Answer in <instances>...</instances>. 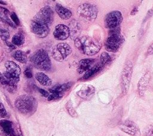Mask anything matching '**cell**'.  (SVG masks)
Listing matches in <instances>:
<instances>
[{
    "label": "cell",
    "mask_w": 153,
    "mask_h": 136,
    "mask_svg": "<svg viewBox=\"0 0 153 136\" xmlns=\"http://www.w3.org/2000/svg\"><path fill=\"white\" fill-rule=\"evenodd\" d=\"M63 96L62 93H51L50 94L49 96L48 97V101H57L61 99Z\"/></svg>",
    "instance_id": "obj_27"
},
{
    "label": "cell",
    "mask_w": 153,
    "mask_h": 136,
    "mask_svg": "<svg viewBox=\"0 0 153 136\" xmlns=\"http://www.w3.org/2000/svg\"><path fill=\"white\" fill-rule=\"evenodd\" d=\"M0 129L2 134L5 136H15L13 123L6 119L0 120Z\"/></svg>",
    "instance_id": "obj_12"
},
{
    "label": "cell",
    "mask_w": 153,
    "mask_h": 136,
    "mask_svg": "<svg viewBox=\"0 0 153 136\" xmlns=\"http://www.w3.org/2000/svg\"><path fill=\"white\" fill-rule=\"evenodd\" d=\"M151 74L149 71H147L142 76L137 83V90L140 95H143L146 89V87L150 81Z\"/></svg>",
    "instance_id": "obj_13"
},
{
    "label": "cell",
    "mask_w": 153,
    "mask_h": 136,
    "mask_svg": "<svg viewBox=\"0 0 153 136\" xmlns=\"http://www.w3.org/2000/svg\"><path fill=\"white\" fill-rule=\"evenodd\" d=\"M0 136H2V134H0Z\"/></svg>",
    "instance_id": "obj_41"
},
{
    "label": "cell",
    "mask_w": 153,
    "mask_h": 136,
    "mask_svg": "<svg viewBox=\"0 0 153 136\" xmlns=\"http://www.w3.org/2000/svg\"><path fill=\"white\" fill-rule=\"evenodd\" d=\"M35 78L36 80L42 86H49L52 84L51 78L42 72H38L35 74Z\"/></svg>",
    "instance_id": "obj_19"
},
{
    "label": "cell",
    "mask_w": 153,
    "mask_h": 136,
    "mask_svg": "<svg viewBox=\"0 0 153 136\" xmlns=\"http://www.w3.org/2000/svg\"><path fill=\"white\" fill-rule=\"evenodd\" d=\"M74 43L75 46L80 52L88 56L96 55L102 47L99 41L90 36L76 37Z\"/></svg>",
    "instance_id": "obj_2"
},
{
    "label": "cell",
    "mask_w": 153,
    "mask_h": 136,
    "mask_svg": "<svg viewBox=\"0 0 153 136\" xmlns=\"http://www.w3.org/2000/svg\"><path fill=\"white\" fill-rule=\"evenodd\" d=\"M14 106L19 113L25 116H29L36 111L38 102L33 96L29 95H22L16 99Z\"/></svg>",
    "instance_id": "obj_3"
},
{
    "label": "cell",
    "mask_w": 153,
    "mask_h": 136,
    "mask_svg": "<svg viewBox=\"0 0 153 136\" xmlns=\"http://www.w3.org/2000/svg\"><path fill=\"white\" fill-rule=\"evenodd\" d=\"M112 61L110 55L107 52H102L100 56V63L102 65L105 67V65L109 64Z\"/></svg>",
    "instance_id": "obj_23"
},
{
    "label": "cell",
    "mask_w": 153,
    "mask_h": 136,
    "mask_svg": "<svg viewBox=\"0 0 153 136\" xmlns=\"http://www.w3.org/2000/svg\"><path fill=\"white\" fill-rule=\"evenodd\" d=\"M133 72V65L130 61H128L124 65L121 72V86L123 92L126 93L130 86Z\"/></svg>",
    "instance_id": "obj_8"
},
{
    "label": "cell",
    "mask_w": 153,
    "mask_h": 136,
    "mask_svg": "<svg viewBox=\"0 0 153 136\" xmlns=\"http://www.w3.org/2000/svg\"><path fill=\"white\" fill-rule=\"evenodd\" d=\"M4 86H5L6 87L7 90L11 93L16 92L17 89V84L16 83L7 80H6V82H5V84L4 85Z\"/></svg>",
    "instance_id": "obj_24"
},
{
    "label": "cell",
    "mask_w": 153,
    "mask_h": 136,
    "mask_svg": "<svg viewBox=\"0 0 153 136\" xmlns=\"http://www.w3.org/2000/svg\"><path fill=\"white\" fill-rule=\"evenodd\" d=\"M153 16V9H150V10H149L148 11V12H147V14H146V16H145V19H144V20H143V23L145 22V21H146L149 18H150L151 17H152Z\"/></svg>",
    "instance_id": "obj_35"
},
{
    "label": "cell",
    "mask_w": 153,
    "mask_h": 136,
    "mask_svg": "<svg viewBox=\"0 0 153 136\" xmlns=\"http://www.w3.org/2000/svg\"><path fill=\"white\" fill-rule=\"evenodd\" d=\"M35 87L37 89V90H38V92L41 93V95L42 96H43L44 97H47V98L49 96L50 93H49L47 90H44V89H43L39 88V87H36V86H35Z\"/></svg>",
    "instance_id": "obj_34"
},
{
    "label": "cell",
    "mask_w": 153,
    "mask_h": 136,
    "mask_svg": "<svg viewBox=\"0 0 153 136\" xmlns=\"http://www.w3.org/2000/svg\"><path fill=\"white\" fill-rule=\"evenodd\" d=\"M147 54L148 55H153V43L151 44L147 50Z\"/></svg>",
    "instance_id": "obj_38"
},
{
    "label": "cell",
    "mask_w": 153,
    "mask_h": 136,
    "mask_svg": "<svg viewBox=\"0 0 153 136\" xmlns=\"http://www.w3.org/2000/svg\"><path fill=\"white\" fill-rule=\"evenodd\" d=\"M120 129L124 132L131 136H140L139 128L133 121L127 120L120 125Z\"/></svg>",
    "instance_id": "obj_10"
},
{
    "label": "cell",
    "mask_w": 153,
    "mask_h": 136,
    "mask_svg": "<svg viewBox=\"0 0 153 136\" xmlns=\"http://www.w3.org/2000/svg\"><path fill=\"white\" fill-rule=\"evenodd\" d=\"M66 108L68 111V113L73 117L76 116V112L75 111L72 104L71 102V101H68L66 104Z\"/></svg>",
    "instance_id": "obj_29"
},
{
    "label": "cell",
    "mask_w": 153,
    "mask_h": 136,
    "mask_svg": "<svg viewBox=\"0 0 153 136\" xmlns=\"http://www.w3.org/2000/svg\"><path fill=\"white\" fill-rule=\"evenodd\" d=\"M124 41V38L121 34L119 27L110 29L109 36L105 43V48L108 52H117Z\"/></svg>",
    "instance_id": "obj_5"
},
{
    "label": "cell",
    "mask_w": 153,
    "mask_h": 136,
    "mask_svg": "<svg viewBox=\"0 0 153 136\" xmlns=\"http://www.w3.org/2000/svg\"><path fill=\"white\" fill-rule=\"evenodd\" d=\"M123 20V16L119 11H112L106 14L105 19V26L106 28L112 29L118 27Z\"/></svg>",
    "instance_id": "obj_9"
},
{
    "label": "cell",
    "mask_w": 153,
    "mask_h": 136,
    "mask_svg": "<svg viewBox=\"0 0 153 136\" xmlns=\"http://www.w3.org/2000/svg\"><path fill=\"white\" fill-rule=\"evenodd\" d=\"M145 136H153V125H148L145 130Z\"/></svg>",
    "instance_id": "obj_32"
},
{
    "label": "cell",
    "mask_w": 153,
    "mask_h": 136,
    "mask_svg": "<svg viewBox=\"0 0 153 136\" xmlns=\"http://www.w3.org/2000/svg\"><path fill=\"white\" fill-rule=\"evenodd\" d=\"M5 67L7 72L17 76H20V74H21V69L14 62L12 61H7L5 63Z\"/></svg>",
    "instance_id": "obj_17"
},
{
    "label": "cell",
    "mask_w": 153,
    "mask_h": 136,
    "mask_svg": "<svg viewBox=\"0 0 153 136\" xmlns=\"http://www.w3.org/2000/svg\"><path fill=\"white\" fill-rule=\"evenodd\" d=\"M10 17L13 21V22L17 26L20 25V20L18 18L17 16L16 15V14L14 12H11L10 13Z\"/></svg>",
    "instance_id": "obj_31"
},
{
    "label": "cell",
    "mask_w": 153,
    "mask_h": 136,
    "mask_svg": "<svg viewBox=\"0 0 153 136\" xmlns=\"http://www.w3.org/2000/svg\"><path fill=\"white\" fill-rule=\"evenodd\" d=\"M95 92V88L94 86L90 84H86L82 86V87L77 92V95L81 98L87 99L91 97Z\"/></svg>",
    "instance_id": "obj_15"
},
{
    "label": "cell",
    "mask_w": 153,
    "mask_h": 136,
    "mask_svg": "<svg viewBox=\"0 0 153 136\" xmlns=\"http://www.w3.org/2000/svg\"><path fill=\"white\" fill-rule=\"evenodd\" d=\"M0 38L5 42L7 41L10 38V33L8 31L5 29L0 28Z\"/></svg>",
    "instance_id": "obj_28"
},
{
    "label": "cell",
    "mask_w": 153,
    "mask_h": 136,
    "mask_svg": "<svg viewBox=\"0 0 153 136\" xmlns=\"http://www.w3.org/2000/svg\"><path fill=\"white\" fill-rule=\"evenodd\" d=\"M72 85V82H69L66 83H63V84H57L54 86H53L52 88L50 89V92L51 93H63L64 92L68 91L70 89Z\"/></svg>",
    "instance_id": "obj_20"
},
{
    "label": "cell",
    "mask_w": 153,
    "mask_h": 136,
    "mask_svg": "<svg viewBox=\"0 0 153 136\" xmlns=\"http://www.w3.org/2000/svg\"><path fill=\"white\" fill-rule=\"evenodd\" d=\"M0 4H3V5H7V4H6L5 2H4V1H0Z\"/></svg>",
    "instance_id": "obj_40"
},
{
    "label": "cell",
    "mask_w": 153,
    "mask_h": 136,
    "mask_svg": "<svg viewBox=\"0 0 153 136\" xmlns=\"http://www.w3.org/2000/svg\"><path fill=\"white\" fill-rule=\"evenodd\" d=\"M95 61V59L91 58H85L81 59L78 63L77 68L78 72L79 74H81L84 71H88L93 66Z\"/></svg>",
    "instance_id": "obj_14"
},
{
    "label": "cell",
    "mask_w": 153,
    "mask_h": 136,
    "mask_svg": "<svg viewBox=\"0 0 153 136\" xmlns=\"http://www.w3.org/2000/svg\"><path fill=\"white\" fill-rule=\"evenodd\" d=\"M70 35L69 28L65 25H57L53 31V36L57 40H66Z\"/></svg>",
    "instance_id": "obj_11"
},
{
    "label": "cell",
    "mask_w": 153,
    "mask_h": 136,
    "mask_svg": "<svg viewBox=\"0 0 153 136\" xmlns=\"http://www.w3.org/2000/svg\"><path fill=\"white\" fill-rule=\"evenodd\" d=\"M3 75H4V77L5 78V79L8 81L14 82V83H17L19 81V80H20L19 76H17V75H14L13 74H11L10 72H7V71H4L3 72Z\"/></svg>",
    "instance_id": "obj_25"
},
{
    "label": "cell",
    "mask_w": 153,
    "mask_h": 136,
    "mask_svg": "<svg viewBox=\"0 0 153 136\" xmlns=\"http://www.w3.org/2000/svg\"><path fill=\"white\" fill-rule=\"evenodd\" d=\"M54 20V12L48 5L43 7L34 16L30 23L31 31L40 38L46 37Z\"/></svg>",
    "instance_id": "obj_1"
},
{
    "label": "cell",
    "mask_w": 153,
    "mask_h": 136,
    "mask_svg": "<svg viewBox=\"0 0 153 136\" xmlns=\"http://www.w3.org/2000/svg\"><path fill=\"white\" fill-rule=\"evenodd\" d=\"M15 136H16V135H15Z\"/></svg>",
    "instance_id": "obj_42"
},
{
    "label": "cell",
    "mask_w": 153,
    "mask_h": 136,
    "mask_svg": "<svg viewBox=\"0 0 153 136\" xmlns=\"http://www.w3.org/2000/svg\"><path fill=\"white\" fill-rule=\"evenodd\" d=\"M7 116V112L5 110V108L4 104L0 102V118H5Z\"/></svg>",
    "instance_id": "obj_30"
},
{
    "label": "cell",
    "mask_w": 153,
    "mask_h": 136,
    "mask_svg": "<svg viewBox=\"0 0 153 136\" xmlns=\"http://www.w3.org/2000/svg\"><path fill=\"white\" fill-rule=\"evenodd\" d=\"M25 40L24 35L22 32H17L13 35L11 40V43L17 47H20L24 44Z\"/></svg>",
    "instance_id": "obj_21"
},
{
    "label": "cell",
    "mask_w": 153,
    "mask_h": 136,
    "mask_svg": "<svg viewBox=\"0 0 153 136\" xmlns=\"http://www.w3.org/2000/svg\"><path fill=\"white\" fill-rule=\"evenodd\" d=\"M103 67H104L102 65L100 62L94 65L90 69H89L88 71L85 72V73L84 74L82 77L83 79L87 80L90 78V77H93V75L100 72L103 68Z\"/></svg>",
    "instance_id": "obj_18"
},
{
    "label": "cell",
    "mask_w": 153,
    "mask_h": 136,
    "mask_svg": "<svg viewBox=\"0 0 153 136\" xmlns=\"http://www.w3.org/2000/svg\"><path fill=\"white\" fill-rule=\"evenodd\" d=\"M0 20L7 25H8L9 26L13 27V28H15L16 27V25L12 22V20L9 19V17H8L7 15H5L3 14L0 13Z\"/></svg>",
    "instance_id": "obj_26"
},
{
    "label": "cell",
    "mask_w": 153,
    "mask_h": 136,
    "mask_svg": "<svg viewBox=\"0 0 153 136\" xmlns=\"http://www.w3.org/2000/svg\"><path fill=\"white\" fill-rule=\"evenodd\" d=\"M6 82V79L4 77L3 74L0 72V84L4 86Z\"/></svg>",
    "instance_id": "obj_37"
},
{
    "label": "cell",
    "mask_w": 153,
    "mask_h": 136,
    "mask_svg": "<svg viewBox=\"0 0 153 136\" xmlns=\"http://www.w3.org/2000/svg\"><path fill=\"white\" fill-rule=\"evenodd\" d=\"M72 52V48L66 43H60L53 47L51 56L57 61H62Z\"/></svg>",
    "instance_id": "obj_7"
},
{
    "label": "cell",
    "mask_w": 153,
    "mask_h": 136,
    "mask_svg": "<svg viewBox=\"0 0 153 136\" xmlns=\"http://www.w3.org/2000/svg\"><path fill=\"white\" fill-rule=\"evenodd\" d=\"M24 74H25V75L27 78H32L33 75H32V69H31V68H30V67H27V68L25 69V71H24Z\"/></svg>",
    "instance_id": "obj_33"
},
{
    "label": "cell",
    "mask_w": 153,
    "mask_h": 136,
    "mask_svg": "<svg viewBox=\"0 0 153 136\" xmlns=\"http://www.w3.org/2000/svg\"><path fill=\"white\" fill-rule=\"evenodd\" d=\"M30 61L37 69L42 71H48L51 68V62L46 51L39 49L35 51L30 56Z\"/></svg>",
    "instance_id": "obj_4"
},
{
    "label": "cell",
    "mask_w": 153,
    "mask_h": 136,
    "mask_svg": "<svg viewBox=\"0 0 153 136\" xmlns=\"http://www.w3.org/2000/svg\"><path fill=\"white\" fill-rule=\"evenodd\" d=\"M0 13L5 14V15H7V16L10 14V12L8 10H7V8H5L4 7H1V6H0Z\"/></svg>",
    "instance_id": "obj_36"
},
{
    "label": "cell",
    "mask_w": 153,
    "mask_h": 136,
    "mask_svg": "<svg viewBox=\"0 0 153 136\" xmlns=\"http://www.w3.org/2000/svg\"><path fill=\"white\" fill-rule=\"evenodd\" d=\"M13 56L16 61L22 64H25L27 60L26 53L20 50L15 51L13 54Z\"/></svg>",
    "instance_id": "obj_22"
},
{
    "label": "cell",
    "mask_w": 153,
    "mask_h": 136,
    "mask_svg": "<svg viewBox=\"0 0 153 136\" xmlns=\"http://www.w3.org/2000/svg\"><path fill=\"white\" fill-rule=\"evenodd\" d=\"M137 12H138V8H137V7L135 6V7H133V8L132 9V10L131 11L130 14H131V16H134V15L136 14Z\"/></svg>",
    "instance_id": "obj_39"
},
{
    "label": "cell",
    "mask_w": 153,
    "mask_h": 136,
    "mask_svg": "<svg viewBox=\"0 0 153 136\" xmlns=\"http://www.w3.org/2000/svg\"><path fill=\"white\" fill-rule=\"evenodd\" d=\"M77 13L82 19L90 22H94L97 18L98 10L97 7L92 4L84 3L77 8Z\"/></svg>",
    "instance_id": "obj_6"
},
{
    "label": "cell",
    "mask_w": 153,
    "mask_h": 136,
    "mask_svg": "<svg viewBox=\"0 0 153 136\" xmlns=\"http://www.w3.org/2000/svg\"><path fill=\"white\" fill-rule=\"evenodd\" d=\"M54 8L57 14L63 20H68L72 16L71 11L59 3L56 4Z\"/></svg>",
    "instance_id": "obj_16"
}]
</instances>
